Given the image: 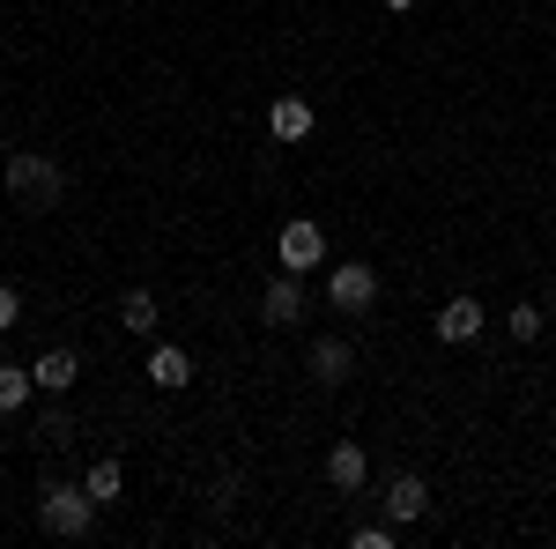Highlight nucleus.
<instances>
[{
	"mask_svg": "<svg viewBox=\"0 0 556 549\" xmlns=\"http://www.w3.org/2000/svg\"><path fill=\"white\" fill-rule=\"evenodd\" d=\"M38 527L60 535V542H83L89 527H97V498H89L83 483H45L38 490Z\"/></svg>",
	"mask_w": 556,
	"mask_h": 549,
	"instance_id": "1",
	"label": "nucleus"
},
{
	"mask_svg": "<svg viewBox=\"0 0 556 549\" xmlns=\"http://www.w3.org/2000/svg\"><path fill=\"white\" fill-rule=\"evenodd\" d=\"M8 194L23 201V209H60V194H67V171L52 164V157H38V149H15L8 157Z\"/></svg>",
	"mask_w": 556,
	"mask_h": 549,
	"instance_id": "2",
	"label": "nucleus"
},
{
	"mask_svg": "<svg viewBox=\"0 0 556 549\" xmlns=\"http://www.w3.org/2000/svg\"><path fill=\"white\" fill-rule=\"evenodd\" d=\"M319 260H327V230H319L312 215L282 223V238H275V267H282V275H312Z\"/></svg>",
	"mask_w": 556,
	"mask_h": 549,
	"instance_id": "3",
	"label": "nucleus"
},
{
	"mask_svg": "<svg viewBox=\"0 0 556 549\" xmlns=\"http://www.w3.org/2000/svg\"><path fill=\"white\" fill-rule=\"evenodd\" d=\"M327 297H334V312H371V297H379V275H371L364 260H342V267L327 275Z\"/></svg>",
	"mask_w": 556,
	"mask_h": 549,
	"instance_id": "4",
	"label": "nucleus"
},
{
	"mask_svg": "<svg viewBox=\"0 0 556 549\" xmlns=\"http://www.w3.org/2000/svg\"><path fill=\"white\" fill-rule=\"evenodd\" d=\"M424 512H430V483L416 475V467L386 475V520H401V527H408V520H424Z\"/></svg>",
	"mask_w": 556,
	"mask_h": 549,
	"instance_id": "5",
	"label": "nucleus"
},
{
	"mask_svg": "<svg viewBox=\"0 0 556 549\" xmlns=\"http://www.w3.org/2000/svg\"><path fill=\"white\" fill-rule=\"evenodd\" d=\"M260 320H267V327H298L304 320V275H275V283L260 290Z\"/></svg>",
	"mask_w": 556,
	"mask_h": 549,
	"instance_id": "6",
	"label": "nucleus"
},
{
	"mask_svg": "<svg viewBox=\"0 0 556 549\" xmlns=\"http://www.w3.org/2000/svg\"><path fill=\"white\" fill-rule=\"evenodd\" d=\"M304 364H312V379H319V386H342L349 372H356V349H349L342 335H319V341H312V357H304Z\"/></svg>",
	"mask_w": 556,
	"mask_h": 549,
	"instance_id": "7",
	"label": "nucleus"
},
{
	"mask_svg": "<svg viewBox=\"0 0 556 549\" xmlns=\"http://www.w3.org/2000/svg\"><path fill=\"white\" fill-rule=\"evenodd\" d=\"M482 335V304L475 297H445L438 304V341H475Z\"/></svg>",
	"mask_w": 556,
	"mask_h": 549,
	"instance_id": "8",
	"label": "nucleus"
},
{
	"mask_svg": "<svg viewBox=\"0 0 556 549\" xmlns=\"http://www.w3.org/2000/svg\"><path fill=\"white\" fill-rule=\"evenodd\" d=\"M186 379H193V357H186L178 341H156V349H149V386H164V394H178Z\"/></svg>",
	"mask_w": 556,
	"mask_h": 549,
	"instance_id": "9",
	"label": "nucleus"
},
{
	"mask_svg": "<svg viewBox=\"0 0 556 549\" xmlns=\"http://www.w3.org/2000/svg\"><path fill=\"white\" fill-rule=\"evenodd\" d=\"M364 475H371L364 446H356V438H342V446L327 453V483H334V490H364Z\"/></svg>",
	"mask_w": 556,
	"mask_h": 549,
	"instance_id": "10",
	"label": "nucleus"
},
{
	"mask_svg": "<svg viewBox=\"0 0 556 549\" xmlns=\"http://www.w3.org/2000/svg\"><path fill=\"white\" fill-rule=\"evenodd\" d=\"M30 372H38V386H45V394H67V386L83 379V357H75V349H45V357L30 364Z\"/></svg>",
	"mask_w": 556,
	"mask_h": 549,
	"instance_id": "11",
	"label": "nucleus"
},
{
	"mask_svg": "<svg viewBox=\"0 0 556 549\" xmlns=\"http://www.w3.org/2000/svg\"><path fill=\"white\" fill-rule=\"evenodd\" d=\"M267 134H275V141H304V134H312V104H304V97H275Z\"/></svg>",
	"mask_w": 556,
	"mask_h": 549,
	"instance_id": "12",
	"label": "nucleus"
},
{
	"mask_svg": "<svg viewBox=\"0 0 556 549\" xmlns=\"http://www.w3.org/2000/svg\"><path fill=\"white\" fill-rule=\"evenodd\" d=\"M119 327L149 341L156 327H164V312H156V297H149V290H127V297H119Z\"/></svg>",
	"mask_w": 556,
	"mask_h": 549,
	"instance_id": "13",
	"label": "nucleus"
},
{
	"mask_svg": "<svg viewBox=\"0 0 556 549\" xmlns=\"http://www.w3.org/2000/svg\"><path fill=\"white\" fill-rule=\"evenodd\" d=\"M30 394H38V372H23V364H0V416H15Z\"/></svg>",
	"mask_w": 556,
	"mask_h": 549,
	"instance_id": "14",
	"label": "nucleus"
},
{
	"mask_svg": "<svg viewBox=\"0 0 556 549\" xmlns=\"http://www.w3.org/2000/svg\"><path fill=\"white\" fill-rule=\"evenodd\" d=\"M83 490H89V498H97V506H112V498L127 490V467H119V461H89Z\"/></svg>",
	"mask_w": 556,
	"mask_h": 549,
	"instance_id": "15",
	"label": "nucleus"
},
{
	"mask_svg": "<svg viewBox=\"0 0 556 549\" xmlns=\"http://www.w3.org/2000/svg\"><path fill=\"white\" fill-rule=\"evenodd\" d=\"M505 327H513V341H534L542 327H549V312H542V304H513V312H505Z\"/></svg>",
	"mask_w": 556,
	"mask_h": 549,
	"instance_id": "16",
	"label": "nucleus"
},
{
	"mask_svg": "<svg viewBox=\"0 0 556 549\" xmlns=\"http://www.w3.org/2000/svg\"><path fill=\"white\" fill-rule=\"evenodd\" d=\"M67 438H75V416H67V409H45L38 416V446H67Z\"/></svg>",
	"mask_w": 556,
	"mask_h": 549,
	"instance_id": "17",
	"label": "nucleus"
},
{
	"mask_svg": "<svg viewBox=\"0 0 556 549\" xmlns=\"http://www.w3.org/2000/svg\"><path fill=\"white\" fill-rule=\"evenodd\" d=\"M8 327H23V290L0 283V335H8Z\"/></svg>",
	"mask_w": 556,
	"mask_h": 549,
	"instance_id": "18",
	"label": "nucleus"
},
{
	"mask_svg": "<svg viewBox=\"0 0 556 549\" xmlns=\"http://www.w3.org/2000/svg\"><path fill=\"white\" fill-rule=\"evenodd\" d=\"M349 542H356V549H393V535H386V527H356Z\"/></svg>",
	"mask_w": 556,
	"mask_h": 549,
	"instance_id": "19",
	"label": "nucleus"
},
{
	"mask_svg": "<svg viewBox=\"0 0 556 549\" xmlns=\"http://www.w3.org/2000/svg\"><path fill=\"white\" fill-rule=\"evenodd\" d=\"M386 8H416V0H386Z\"/></svg>",
	"mask_w": 556,
	"mask_h": 549,
	"instance_id": "20",
	"label": "nucleus"
},
{
	"mask_svg": "<svg viewBox=\"0 0 556 549\" xmlns=\"http://www.w3.org/2000/svg\"><path fill=\"white\" fill-rule=\"evenodd\" d=\"M549 320H556V312H549Z\"/></svg>",
	"mask_w": 556,
	"mask_h": 549,
	"instance_id": "21",
	"label": "nucleus"
}]
</instances>
